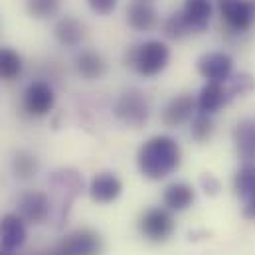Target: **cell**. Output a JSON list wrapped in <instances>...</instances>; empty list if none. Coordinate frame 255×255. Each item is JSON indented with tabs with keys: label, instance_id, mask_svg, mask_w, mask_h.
Here are the masks:
<instances>
[{
	"label": "cell",
	"instance_id": "1",
	"mask_svg": "<svg viewBox=\"0 0 255 255\" xmlns=\"http://www.w3.org/2000/svg\"><path fill=\"white\" fill-rule=\"evenodd\" d=\"M182 160L180 144L168 134L150 136L136 154V164L142 176L150 180H162L170 176Z\"/></svg>",
	"mask_w": 255,
	"mask_h": 255
},
{
	"label": "cell",
	"instance_id": "2",
	"mask_svg": "<svg viewBox=\"0 0 255 255\" xmlns=\"http://www.w3.org/2000/svg\"><path fill=\"white\" fill-rule=\"evenodd\" d=\"M170 62V48L160 40H146L127 52V65L142 77H154Z\"/></svg>",
	"mask_w": 255,
	"mask_h": 255
},
{
	"label": "cell",
	"instance_id": "3",
	"mask_svg": "<svg viewBox=\"0 0 255 255\" xmlns=\"http://www.w3.org/2000/svg\"><path fill=\"white\" fill-rule=\"evenodd\" d=\"M113 115L128 127H140L150 115V103L140 89H125L113 105Z\"/></svg>",
	"mask_w": 255,
	"mask_h": 255
},
{
	"label": "cell",
	"instance_id": "4",
	"mask_svg": "<svg viewBox=\"0 0 255 255\" xmlns=\"http://www.w3.org/2000/svg\"><path fill=\"white\" fill-rule=\"evenodd\" d=\"M222 22L234 34H246L255 24V4L250 0H218Z\"/></svg>",
	"mask_w": 255,
	"mask_h": 255
},
{
	"label": "cell",
	"instance_id": "5",
	"mask_svg": "<svg viewBox=\"0 0 255 255\" xmlns=\"http://www.w3.org/2000/svg\"><path fill=\"white\" fill-rule=\"evenodd\" d=\"M140 234L150 242H164L174 232V220L164 208H150L138 220Z\"/></svg>",
	"mask_w": 255,
	"mask_h": 255
},
{
	"label": "cell",
	"instance_id": "6",
	"mask_svg": "<svg viewBox=\"0 0 255 255\" xmlns=\"http://www.w3.org/2000/svg\"><path fill=\"white\" fill-rule=\"evenodd\" d=\"M56 103V93L50 83L34 81L24 91V111L32 117H46Z\"/></svg>",
	"mask_w": 255,
	"mask_h": 255
},
{
	"label": "cell",
	"instance_id": "7",
	"mask_svg": "<svg viewBox=\"0 0 255 255\" xmlns=\"http://www.w3.org/2000/svg\"><path fill=\"white\" fill-rule=\"evenodd\" d=\"M103 250L99 234L91 230H75L62 244L60 255H99Z\"/></svg>",
	"mask_w": 255,
	"mask_h": 255
},
{
	"label": "cell",
	"instance_id": "8",
	"mask_svg": "<svg viewBox=\"0 0 255 255\" xmlns=\"http://www.w3.org/2000/svg\"><path fill=\"white\" fill-rule=\"evenodd\" d=\"M234 69V60L232 56L224 54V52H212V54H204L198 60V71L204 79L214 81V83H222L226 79H230Z\"/></svg>",
	"mask_w": 255,
	"mask_h": 255
},
{
	"label": "cell",
	"instance_id": "9",
	"mask_svg": "<svg viewBox=\"0 0 255 255\" xmlns=\"http://www.w3.org/2000/svg\"><path fill=\"white\" fill-rule=\"evenodd\" d=\"M18 214L30 222V224H42L46 222L50 214V200L44 192L30 190L24 192L18 200Z\"/></svg>",
	"mask_w": 255,
	"mask_h": 255
},
{
	"label": "cell",
	"instance_id": "10",
	"mask_svg": "<svg viewBox=\"0 0 255 255\" xmlns=\"http://www.w3.org/2000/svg\"><path fill=\"white\" fill-rule=\"evenodd\" d=\"M26 220L20 214H6L0 220V246L8 252H14L26 242Z\"/></svg>",
	"mask_w": 255,
	"mask_h": 255
},
{
	"label": "cell",
	"instance_id": "11",
	"mask_svg": "<svg viewBox=\"0 0 255 255\" xmlns=\"http://www.w3.org/2000/svg\"><path fill=\"white\" fill-rule=\"evenodd\" d=\"M212 2L210 0H184L180 10L190 34H202L212 20Z\"/></svg>",
	"mask_w": 255,
	"mask_h": 255
},
{
	"label": "cell",
	"instance_id": "12",
	"mask_svg": "<svg viewBox=\"0 0 255 255\" xmlns=\"http://www.w3.org/2000/svg\"><path fill=\"white\" fill-rule=\"evenodd\" d=\"M123 192L121 180L113 172H99L93 176L89 184V196L99 204H111L115 202Z\"/></svg>",
	"mask_w": 255,
	"mask_h": 255
},
{
	"label": "cell",
	"instance_id": "13",
	"mask_svg": "<svg viewBox=\"0 0 255 255\" xmlns=\"http://www.w3.org/2000/svg\"><path fill=\"white\" fill-rule=\"evenodd\" d=\"M196 107V99L192 97L190 93H180L176 97H172L164 111H162V121L166 127H178L182 123H186L194 113Z\"/></svg>",
	"mask_w": 255,
	"mask_h": 255
},
{
	"label": "cell",
	"instance_id": "14",
	"mask_svg": "<svg viewBox=\"0 0 255 255\" xmlns=\"http://www.w3.org/2000/svg\"><path fill=\"white\" fill-rule=\"evenodd\" d=\"M127 22L136 32H148L158 24V12L146 0H136L127 8Z\"/></svg>",
	"mask_w": 255,
	"mask_h": 255
},
{
	"label": "cell",
	"instance_id": "15",
	"mask_svg": "<svg viewBox=\"0 0 255 255\" xmlns=\"http://www.w3.org/2000/svg\"><path fill=\"white\" fill-rule=\"evenodd\" d=\"M56 40L65 48H77L85 40V26L73 16H62L54 26Z\"/></svg>",
	"mask_w": 255,
	"mask_h": 255
},
{
	"label": "cell",
	"instance_id": "16",
	"mask_svg": "<svg viewBox=\"0 0 255 255\" xmlns=\"http://www.w3.org/2000/svg\"><path fill=\"white\" fill-rule=\"evenodd\" d=\"M228 89L222 87V83H214V81H208L200 93H198V99H196V107L200 109V113H206V115H212L216 111L222 109V105H226L228 101Z\"/></svg>",
	"mask_w": 255,
	"mask_h": 255
},
{
	"label": "cell",
	"instance_id": "17",
	"mask_svg": "<svg viewBox=\"0 0 255 255\" xmlns=\"http://www.w3.org/2000/svg\"><path fill=\"white\" fill-rule=\"evenodd\" d=\"M234 142L242 160L246 162L255 160V121L252 119L240 121L234 128Z\"/></svg>",
	"mask_w": 255,
	"mask_h": 255
},
{
	"label": "cell",
	"instance_id": "18",
	"mask_svg": "<svg viewBox=\"0 0 255 255\" xmlns=\"http://www.w3.org/2000/svg\"><path fill=\"white\" fill-rule=\"evenodd\" d=\"M194 200H196V192L190 184H184V182H174V184L166 186L162 192V202L172 212L188 210L194 204Z\"/></svg>",
	"mask_w": 255,
	"mask_h": 255
},
{
	"label": "cell",
	"instance_id": "19",
	"mask_svg": "<svg viewBox=\"0 0 255 255\" xmlns=\"http://www.w3.org/2000/svg\"><path fill=\"white\" fill-rule=\"evenodd\" d=\"M75 69L77 73L83 77V79H99L105 75L107 71V62L105 58L99 54V52H93V50H83L81 54H77L75 58Z\"/></svg>",
	"mask_w": 255,
	"mask_h": 255
},
{
	"label": "cell",
	"instance_id": "20",
	"mask_svg": "<svg viewBox=\"0 0 255 255\" xmlns=\"http://www.w3.org/2000/svg\"><path fill=\"white\" fill-rule=\"evenodd\" d=\"M38 158L32 154V152H26V150H20L14 158H12V172L16 178L20 180H30L38 174Z\"/></svg>",
	"mask_w": 255,
	"mask_h": 255
},
{
	"label": "cell",
	"instance_id": "21",
	"mask_svg": "<svg viewBox=\"0 0 255 255\" xmlns=\"http://www.w3.org/2000/svg\"><path fill=\"white\" fill-rule=\"evenodd\" d=\"M234 188L236 194L244 200H250L255 194V164L254 162H246L234 178Z\"/></svg>",
	"mask_w": 255,
	"mask_h": 255
},
{
	"label": "cell",
	"instance_id": "22",
	"mask_svg": "<svg viewBox=\"0 0 255 255\" xmlns=\"http://www.w3.org/2000/svg\"><path fill=\"white\" fill-rule=\"evenodd\" d=\"M22 73V58L12 48H0V79L12 81Z\"/></svg>",
	"mask_w": 255,
	"mask_h": 255
},
{
	"label": "cell",
	"instance_id": "23",
	"mask_svg": "<svg viewBox=\"0 0 255 255\" xmlns=\"http://www.w3.org/2000/svg\"><path fill=\"white\" fill-rule=\"evenodd\" d=\"M60 8H62V0H26L28 14L38 20H48L58 16Z\"/></svg>",
	"mask_w": 255,
	"mask_h": 255
},
{
	"label": "cell",
	"instance_id": "24",
	"mask_svg": "<svg viewBox=\"0 0 255 255\" xmlns=\"http://www.w3.org/2000/svg\"><path fill=\"white\" fill-rule=\"evenodd\" d=\"M164 34L168 36V38H172V40H182L184 36H188L190 34V30H188V26H186V22H184V18H182V14L180 12H174V14H170L166 20H164Z\"/></svg>",
	"mask_w": 255,
	"mask_h": 255
},
{
	"label": "cell",
	"instance_id": "25",
	"mask_svg": "<svg viewBox=\"0 0 255 255\" xmlns=\"http://www.w3.org/2000/svg\"><path fill=\"white\" fill-rule=\"evenodd\" d=\"M190 130H192V136H194L196 140H200V142L208 140V138L212 136V132H214V121H212V117L206 115V113H198V115L192 119Z\"/></svg>",
	"mask_w": 255,
	"mask_h": 255
},
{
	"label": "cell",
	"instance_id": "26",
	"mask_svg": "<svg viewBox=\"0 0 255 255\" xmlns=\"http://www.w3.org/2000/svg\"><path fill=\"white\" fill-rule=\"evenodd\" d=\"M255 81L250 73H238L232 83H230V89H228V97H242V95H248L250 91H254Z\"/></svg>",
	"mask_w": 255,
	"mask_h": 255
},
{
	"label": "cell",
	"instance_id": "27",
	"mask_svg": "<svg viewBox=\"0 0 255 255\" xmlns=\"http://www.w3.org/2000/svg\"><path fill=\"white\" fill-rule=\"evenodd\" d=\"M117 2H119V0H87L89 8H91L93 12H97V14H101V16L111 14V12L117 8Z\"/></svg>",
	"mask_w": 255,
	"mask_h": 255
},
{
	"label": "cell",
	"instance_id": "28",
	"mask_svg": "<svg viewBox=\"0 0 255 255\" xmlns=\"http://www.w3.org/2000/svg\"><path fill=\"white\" fill-rule=\"evenodd\" d=\"M200 184H202L204 192L210 194V196H216V194L220 192V182H218V178L212 176V174H204V176L200 178Z\"/></svg>",
	"mask_w": 255,
	"mask_h": 255
},
{
	"label": "cell",
	"instance_id": "29",
	"mask_svg": "<svg viewBox=\"0 0 255 255\" xmlns=\"http://www.w3.org/2000/svg\"><path fill=\"white\" fill-rule=\"evenodd\" d=\"M244 216L248 218V220H255V194L250 198V200H246V208H244Z\"/></svg>",
	"mask_w": 255,
	"mask_h": 255
},
{
	"label": "cell",
	"instance_id": "30",
	"mask_svg": "<svg viewBox=\"0 0 255 255\" xmlns=\"http://www.w3.org/2000/svg\"><path fill=\"white\" fill-rule=\"evenodd\" d=\"M0 255H12V252H8V250L2 248V250H0Z\"/></svg>",
	"mask_w": 255,
	"mask_h": 255
}]
</instances>
